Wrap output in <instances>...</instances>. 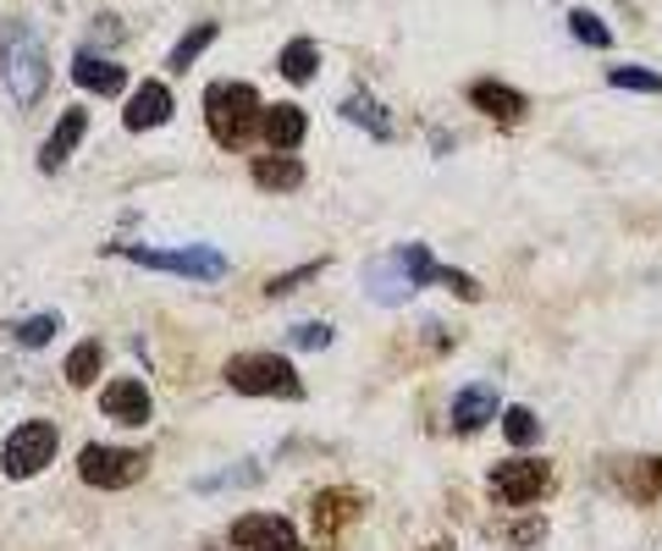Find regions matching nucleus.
Wrapping results in <instances>:
<instances>
[{"instance_id": "nucleus-11", "label": "nucleus", "mask_w": 662, "mask_h": 551, "mask_svg": "<svg viewBox=\"0 0 662 551\" xmlns=\"http://www.w3.org/2000/svg\"><path fill=\"white\" fill-rule=\"evenodd\" d=\"M304 111L298 106H265L260 111V133H265V144L276 150V155H287V150H298L304 144Z\"/></svg>"}, {"instance_id": "nucleus-24", "label": "nucleus", "mask_w": 662, "mask_h": 551, "mask_svg": "<svg viewBox=\"0 0 662 551\" xmlns=\"http://www.w3.org/2000/svg\"><path fill=\"white\" fill-rule=\"evenodd\" d=\"M343 111H349V117H354V122H365V128H371V133H376V139H387V128H393V122H387V111H382V106H371V100H365V95H354V100H349V106H343Z\"/></svg>"}, {"instance_id": "nucleus-2", "label": "nucleus", "mask_w": 662, "mask_h": 551, "mask_svg": "<svg viewBox=\"0 0 662 551\" xmlns=\"http://www.w3.org/2000/svg\"><path fill=\"white\" fill-rule=\"evenodd\" d=\"M205 122H210L216 144L243 150V139L260 133V95L249 84H210L205 89Z\"/></svg>"}, {"instance_id": "nucleus-19", "label": "nucleus", "mask_w": 662, "mask_h": 551, "mask_svg": "<svg viewBox=\"0 0 662 551\" xmlns=\"http://www.w3.org/2000/svg\"><path fill=\"white\" fill-rule=\"evenodd\" d=\"M100 364H106V348H100V342H84V348H73V359H67V381H73V386H95Z\"/></svg>"}, {"instance_id": "nucleus-16", "label": "nucleus", "mask_w": 662, "mask_h": 551, "mask_svg": "<svg viewBox=\"0 0 662 551\" xmlns=\"http://www.w3.org/2000/svg\"><path fill=\"white\" fill-rule=\"evenodd\" d=\"M254 183H260L265 194H293V188L304 183V166H298L293 155H260V161H254Z\"/></svg>"}, {"instance_id": "nucleus-5", "label": "nucleus", "mask_w": 662, "mask_h": 551, "mask_svg": "<svg viewBox=\"0 0 662 551\" xmlns=\"http://www.w3.org/2000/svg\"><path fill=\"white\" fill-rule=\"evenodd\" d=\"M51 458H56V425L51 419H29V425L12 430L7 452H0V469H7L12 480H34L40 469H51Z\"/></svg>"}, {"instance_id": "nucleus-27", "label": "nucleus", "mask_w": 662, "mask_h": 551, "mask_svg": "<svg viewBox=\"0 0 662 551\" xmlns=\"http://www.w3.org/2000/svg\"><path fill=\"white\" fill-rule=\"evenodd\" d=\"M320 265H326V260H315V265H304V271H293V276H276V282H271L265 293H271V298H282V293H293V287H304V282H309V276H315Z\"/></svg>"}, {"instance_id": "nucleus-29", "label": "nucleus", "mask_w": 662, "mask_h": 551, "mask_svg": "<svg viewBox=\"0 0 662 551\" xmlns=\"http://www.w3.org/2000/svg\"><path fill=\"white\" fill-rule=\"evenodd\" d=\"M431 551H448V546H431Z\"/></svg>"}, {"instance_id": "nucleus-3", "label": "nucleus", "mask_w": 662, "mask_h": 551, "mask_svg": "<svg viewBox=\"0 0 662 551\" xmlns=\"http://www.w3.org/2000/svg\"><path fill=\"white\" fill-rule=\"evenodd\" d=\"M227 386L243 397H298V375L282 353H238L227 364Z\"/></svg>"}, {"instance_id": "nucleus-7", "label": "nucleus", "mask_w": 662, "mask_h": 551, "mask_svg": "<svg viewBox=\"0 0 662 551\" xmlns=\"http://www.w3.org/2000/svg\"><path fill=\"white\" fill-rule=\"evenodd\" d=\"M78 474L95 491H122L144 474V452H122V447H84L78 452Z\"/></svg>"}, {"instance_id": "nucleus-30", "label": "nucleus", "mask_w": 662, "mask_h": 551, "mask_svg": "<svg viewBox=\"0 0 662 551\" xmlns=\"http://www.w3.org/2000/svg\"><path fill=\"white\" fill-rule=\"evenodd\" d=\"M210 551H221V546H210Z\"/></svg>"}, {"instance_id": "nucleus-20", "label": "nucleus", "mask_w": 662, "mask_h": 551, "mask_svg": "<svg viewBox=\"0 0 662 551\" xmlns=\"http://www.w3.org/2000/svg\"><path fill=\"white\" fill-rule=\"evenodd\" d=\"M210 40H216V23H199V29H188V34H183V45L172 51V73H188Z\"/></svg>"}, {"instance_id": "nucleus-26", "label": "nucleus", "mask_w": 662, "mask_h": 551, "mask_svg": "<svg viewBox=\"0 0 662 551\" xmlns=\"http://www.w3.org/2000/svg\"><path fill=\"white\" fill-rule=\"evenodd\" d=\"M315 518H320V524H326V535H331V524L354 518V502H331V496H320V502H315Z\"/></svg>"}, {"instance_id": "nucleus-17", "label": "nucleus", "mask_w": 662, "mask_h": 551, "mask_svg": "<svg viewBox=\"0 0 662 551\" xmlns=\"http://www.w3.org/2000/svg\"><path fill=\"white\" fill-rule=\"evenodd\" d=\"M624 491H629L635 502L662 496V458H640V463H629V469H624Z\"/></svg>"}, {"instance_id": "nucleus-22", "label": "nucleus", "mask_w": 662, "mask_h": 551, "mask_svg": "<svg viewBox=\"0 0 662 551\" xmlns=\"http://www.w3.org/2000/svg\"><path fill=\"white\" fill-rule=\"evenodd\" d=\"M503 436H508L514 447H530V441H541V419H536L530 408H508V414H503Z\"/></svg>"}, {"instance_id": "nucleus-4", "label": "nucleus", "mask_w": 662, "mask_h": 551, "mask_svg": "<svg viewBox=\"0 0 662 551\" xmlns=\"http://www.w3.org/2000/svg\"><path fill=\"white\" fill-rule=\"evenodd\" d=\"M117 254L144 265V271H172V276H188V282L227 276V254H216V249H139V243H117Z\"/></svg>"}, {"instance_id": "nucleus-18", "label": "nucleus", "mask_w": 662, "mask_h": 551, "mask_svg": "<svg viewBox=\"0 0 662 551\" xmlns=\"http://www.w3.org/2000/svg\"><path fill=\"white\" fill-rule=\"evenodd\" d=\"M276 67H282V78H287V84H309V78H315V67H320V51H315L309 40H293V45L282 51V62H276Z\"/></svg>"}, {"instance_id": "nucleus-9", "label": "nucleus", "mask_w": 662, "mask_h": 551, "mask_svg": "<svg viewBox=\"0 0 662 551\" xmlns=\"http://www.w3.org/2000/svg\"><path fill=\"white\" fill-rule=\"evenodd\" d=\"M172 117V89L166 84H144V89H133V100H128V111H122V122H128V133H150V128H161Z\"/></svg>"}, {"instance_id": "nucleus-12", "label": "nucleus", "mask_w": 662, "mask_h": 551, "mask_svg": "<svg viewBox=\"0 0 662 551\" xmlns=\"http://www.w3.org/2000/svg\"><path fill=\"white\" fill-rule=\"evenodd\" d=\"M73 84L89 89V95H122V89H128V73H122L117 62H100V56L78 51V56H73Z\"/></svg>"}, {"instance_id": "nucleus-23", "label": "nucleus", "mask_w": 662, "mask_h": 551, "mask_svg": "<svg viewBox=\"0 0 662 551\" xmlns=\"http://www.w3.org/2000/svg\"><path fill=\"white\" fill-rule=\"evenodd\" d=\"M569 34H574L580 45H591V51H607V45H613L607 23H602V18H591V12H574V18H569Z\"/></svg>"}, {"instance_id": "nucleus-1", "label": "nucleus", "mask_w": 662, "mask_h": 551, "mask_svg": "<svg viewBox=\"0 0 662 551\" xmlns=\"http://www.w3.org/2000/svg\"><path fill=\"white\" fill-rule=\"evenodd\" d=\"M0 73H7V89L23 111L40 106V95L51 89V56H45V40L29 23H12L7 40H0Z\"/></svg>"}, {"instance_id": "nucleus-15", "label": "nucleus", "mask_w": 662, "mask_h": 551, "mask_svg": "<svg viewBox=\"0 0 662 551\" xmlns=\"http://www.w3.org/2000/svg\"><path fill=\"white\" fill-rule=\"evenodd\" d=\"M84 128H89V117L84 111H62V122H56V133H51V144L40 150V172H62V161L78 150V139H84Z\"/></svg>"}, {"instance_id": "nucleus-8", "label": "nucleus", "mask_w": 662, "mask_h": 551, "mask_svg": "<svg viewBox=\"0 0 662 551\" xmlns=\"http://www.w3.org/2000/svg\"><path fill=\"white\" fill-rule=\"evenodd\" d=\"M232 546H249V551H304L293 524L282 513H249L232 524Z\"/></svg>"}, {"instance_id": "nucleus-28", "label": "nucleus", "mask_w": 662, "mask_h": 551, "mask_svg": "<svg viewBox=\"0 0 662 551\" xmlns=\"http://www.w3.org/2000/svg\"><path fill=\"white\" fill-rule=\"evenodd\" d=\"M293 348H331V326H298Z\"/></svg>"}, {"instance_id": "nucleus-10", "label": "nucleus", "mask_w": 662, "mask_h": 551, "mask_svg": "<svg viewBox=\"0 0 662 551\" xmlns=\"http://www.w3.org/2000/svg\"><path fill=\"white\" fill-rule=\"evenodd\" d=\"M100 408H106L117 425H150V414H155V403H150L144 381H111V386H106V397H100Z\"/></svg>"}, {"instance_id": "nucleus-6", "label": "nucleus", "mask_w": 662, "mask_h": 551, "mask_svg": "<svg viewBox=\"0 0 662 551\" xmlns=\"http://www.w3.org/2000/svg\"><path fill=\"white\" fill-rule=\"evenodd\" d=\"M547 491H552V463L547 458H508V463L492 469V496L508 502V507H525V502H536Z\"/></svg>"}, {"instance_id": "nucleus-25", "label": "nucleus", "mask_w": 662, "mask_h": 551, "mask_svg": "<svg viewBox=\"0 0 662 551\" xmlns=\"http://www.w3.org/2000/svg\"><path fill=\"white\" fill-rule=\"evenodd\" d=\"M51 337H56V315H34L29 326H18V342H23V348H45Z\"/></svg>"}, {"instance_id": "nucleus-14", "label": "nucleus", "mask_w": 662, "mask_h": 551, "mask_svg": "<svg viewBox=\"0 0 662 551\" xmlns=\"http://www.w3.org/2000/svg\"><path fill=\"white\" fill-rule=\"evenodd\" d=\"M492 414H497V392H492V386H464V392L453 397V430H459V436H475Z\"/></svg>"}, {"instance_id": "nucleus-21", "label": "nucleus", "mask_w": 662, "mask_h": 551, "mask_svg": "<svg viewBox=\"0 0 662 551\" xmlns=\"http://www.w3.org/2000/svg\"><path fill=\"white\" fill-rule=\"evenodd\" d=\"M607 84H613V89H629V95H662V78L646 73V67H613Z\"/></svg>"}, {"instance_id": "nucleus-13", "label": "nucleus", "mask_w": 662, "mask_h": 551, "mask_svg": "<svg viewBox=\"0 0 662 551\" xmlns=\"http://www.w3.org/2000/svg\"><path fill=\"white\" fill-rule=\"evenodd\" d=\"M470 106L475 111H486L492 122H519L525 117V95H514L508 84H492V78H481V84H470Z\"/></svg>"}]
</instances>
